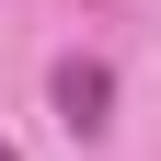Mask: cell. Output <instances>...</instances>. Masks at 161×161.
<instances>
[{"label":"cell","mask_w":161,"mask_h":161,"mask_svg":"<svg viewBox=\"0 0 161 161\" xmlns=\"http://www.w3.org/2000/svg\"><path fill=\"white\" fill-rule=\"evenodd\" d=\"M46 104H58L69 138H104L115 127V69H104V58H58V69H46Z\"/></svg>","instance_id":"1"},{"label":"cell","mask_w":161,"mask_h":161,"mask_svg":"<svg viewBox=\"0 0 161 161\" xmlns=\"http://www.w3.org/2000/svg\"><path fill=\"white\" fill-rule=\"evenodd\" d=\"M0 161H12V138H0Z\"/></svg>","instance_id":"2"}]
</instances>
